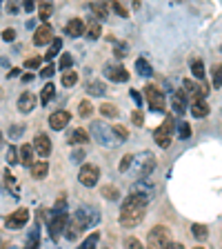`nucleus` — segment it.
Wrapping results in <instances>:
<instances>
[{
  "instance_id": "obj_10",
  "label": "nucleus",
  "mask_w": 222,
  "mask_h": 249,
  "mask_svg": "<svg viewBox=\"0 0 222 249\" xmlns=\"http://www.w3.org/2000/svg\"><path fill=\"white\" fill-rule=\"evenodd\" d=\"M131 196L142 198V200L149 205V200L155 196V187L151 185L149 180H136L134 185H131Z\"/></svg>"
},
{
  "instance_id": "obj_59",
  "label": "nucleus",
  "mask_w": 222,
  "mask_h": 249,
  "mask_svg": "<svg viewBox=\"0 0 222 249\" xmlns=\"http://www.w3.org/2000/svg\"><path fill=\"white\" fill-rule=\"evenodd\" d=\"M0 142H2V134H0Z\"/></svg>"
},
{
  "instance_id": "obj_31",
  "label": "nucleus",
  "mask_w": 222,
  "mask_h": 249,
  "mask_svg": "<svg viewBox=\"0 0 222 249\" xmlns=\"http://www.w3.org/2000/svg\"><path fill=\"white\" fill-rule=\"evenodd\" d=\"M53 14V7L49 2H40L38 5V16H40V20H49V16Z\"/></svg>"
},
{
  "instance_id": "obj_1",
  "label": "nucleus",
  "mask_w": 222,
  "mask_h": 249,
  "mask_svg": "<svg viewBox=\"0 0 222 249\" xmlns=\"http://www.w3.org/2000/svg\"><path fill=\"white\" fill-rule=\"evenodd\" d=\"M96 223H100V212L96 207H89V205H83L78 207L73 216H69V225L65 229V238L67 240H76L85 229L93 227Z\"/></svg>"
},
{
  "instance_id": "obj_27",
  "label": "nucleus",
  "mask_w": 222,
  "mask_h": 249,
  "mask_svg": "<svg viewBox=\"0 0 222 249\" xmlns=\"http://www.w3.org/2000/svg\"><path fill=\"white\" fill-rule=\"evenodd\" d=\"M191 233H193V238L196 240H205L209 236V229H207V225L196 223V225H191Z\"/></svg>"
},
{
  "instance_id": "obj_36",
  "label": "nucleus",
  "mask_w": 222,
  "mask_h": 249,
  "mask_svg": "<svg viewBox=\"0 0 222 249\" xmlns=\"http://www.w3.org/2000/svg\"><path fill=\"white\" fill-rule=\"evenodd\" d=\"M38 233H40V231H38V227L29 233V240H27L25 249H38V243H40V236H38Z\"/></svg>"
},
{
  "instance_id": "obj_6",
  "label": "nucleus",
  "mask_w": 222,
  "mask_h": 249,
  "mask_svg": "<svg viewBox=\"0 0 222 249\" xmlns=\"http://www.w3.org/2000/svg\"><path fill=\"white\" fill-rule=\"evenodd\" d=\"M91 136L98 140L102 147H114L116 145V134H114V127H109L104 123H93L91 124Z\"/></svg>"
},
{
  "instance_id": "obj_8",
  "label": "nucleus",
  "mask_w": 222,
  "mask_h": 249,
  "mask_svg": "<svg viewBox=\"0 0 222 249\" xmlns=\"http://www.w3.org/2000/svg\"><path fill=\"white\" fill-rule=\"evenodd\" d=\"M78 180L85 187H96L100 180V169L96 165H83L78 171Z\"/></svg>"
},
{
  "instance_id": "obj_30",
  "label": "nucleus",
  "mask_w": 222,
  "mask_h": 249,
  "mask_svg": "<svg viewBox=\"0 0 222 249\" xmlns=\"http://www.w3.org/2000/svg\"><path fill=\"white\" fill-rule=\"evenodd\" d=\"M136 69H138L140 76H151V65L145 58H138V60H136Z\"/></svg>"
},
{
  "instance_id": "obj_45",
  "label": "nucleus",
  "mask_w": 222,
  "mask_h": 249,
  "mask_svg": "<svg viewBox=\"0 0 222 249\" xmlns=\"http://www.w3.org/2000/svg\"><path fill=\"white\" fill-rule=\"evenodd\" d=\"M131 162H134V156L127 154V156L122 158V162H120V171H129V169H131Z\"/></svg>"
},
{
  "instance_id": "obj_17",
  "label": "nucleus",
  "mask_w": 222,
  "mask_h": 249,
  "mask_svg": "<svg viewBox=\"0 0 222 249\" xmlns=\"http://www.w3.org/2000/svg\"><path fill=\"white\" fill-rule=\"evenodd\" d=\"M34 107H36V96L31 91H25L18 98V111L20 114H29V111H34Z\"/></svg>"
},
{
  "instance_id": "obj_57",
  "label": "nucleus",
  "mask_w": 222,
  "mask_h": 249,
  "mask_svg": "<svg viewBox=\"0 0 222 249\" xmlns=\"http://www.w3.org/2000/svg\"><path fill=\"white\" fill-rule=\"evenodd\" d=\"M167 249H185V247H182V245H178V243H171Z\"/></svg>"
},
{
  "instance_id": "obj_23",
  "label": "nucleus",
  "mask_w": 222,
  "mask_h": 249,
  "mask_svg": "<svg viewBox=\"0 0 222 249\" xmlns=\"http://www.w3.org/2000/svg\"><path fill=\"white\" fill-rule=\"evenodd\" d=\"M89 140V134L85 129H73L69 134V145H85Z\"/></svg>"
},
{
  "instance_id": "obj_38",
  "label": "nucleus",
  "mask_w": 222,
  "mask_h": 249,
  "mask_svg": "<svg viewBox=\"0 0 222 249\" xmlns=\"http://www.w3.org/2000/svg\"><path fill=\"white\" fill-rule=\"evenodd\" d=\"M211 76H213V87L220 89L222 87V65H213Z\"/></svg>"
},
{
  "instance_id": "obj_12",
  "label": "nucleus",
  "mask_w": 222,
  "mask_h": 249,
  "mask_svg": "<svg viewBox=\"0 0 222 249\" xmlns=\"http://www.w3.org/2000/svg\"><path fill=\"white\" fill-rule=\"evenodd\" d=\"M34 151H36L38 156H42V160H45L47 156L51 154V140H49V136L47 134H38L36 138H34Z\"/></svg>"
},
{
  "instance_id": "obj_20",
  "label": "nucleus",
  "mask_w": 222,
  "mask_h": 249,
  "mask_svg": "<svg viewBox=\"0 0 222 249\" xmlns=\"http://www.w3.org/2000/svg\"><path fill=\"white\" fill-rule=\"evenodd\" d=\"M47 174H49V162H45V160L34 162V167H31V176L36 178V180H42Z\"/></svg>"
},
{
  "instance_id": "obj_47",
  "label": "nucleus",
  "mask_w": 222,
  "mask_h": 249,
  "mask_svg": "<svg viewBox=\"0 0 222 249\" xmlns=\"http://www.w3.org/2000/svg\"><path fill=\"white\" fill-rule=\"evenodd\" d=\"M111 7H114V11H116V14H118V16H122V18H127V16H129V11H127V7H124V5H120V2H114V5H111Z\"/></svg>"
},
{
  "instance_id": "obj_41",
  "label": "nucleus",
  "mask_w": 222,
  "mask_h": 249,
  "mask_svg": "<svg viewBox=\"0 0 222 249\" xmlns=\"http://www.w3.org/2000/svg\"><path fill=\"white\" fill-rule=\"evenodd\" d=\"M78 111H80V116H83V118H89V116H91V111H93L91 103H89V100H83V103H80V107H78Z\"/></svg>"
},
{
  "instance_id": "obj_60",
  "label": "nucleus",
  "mask_w": 222,
  "mask_h": 249,
  "mask_svg": "<svg viewBox=\"0 0 222 249\" xmlns=\"http://www.w3.org/2000/svg\"><path fill=\"white\" fill-rule=\"evenodd\" d=\"M196 249H205V247H196Z\"/></svg>"
},
{
  "instance_id": "obj_22",
  "label": "nucleus",
  "mask_w": 222,
  "mask_h": 249,
  "mask_svg": "<svg viewBox=\"0 0 222 249\" xmlns=\"http://www.w3.org/2000/svg\"><path fill=\"white\" fill-rule=\"evenodd\" d=\"M85 34H87L89 40H98L100 34H102V27H100V22L93 18V20H89V25H87V29H85Z\"/></svg>"
},
{
  "instance_id": "obj_9",
  "label": "nucleus",
  "mask_w": 222,
  "mask_h": 249,
  "mask_svg": "<svg viewBox=\"0 0 222 249\" xmlns=\"http://www.w3.org/2000/svg\"><path fill=\"white\" fill-rule=\"evenodd\" d=\"M145 98H147V105H149L154 111H165L167 100H165V96H162L160 89H155V87H151V85H147V87H145Z\"/></svg>"
},
{
  "instance_id": "obj_3",
  "label": "nucleus",
  "mask_w": 222,
  "mask_h": 249,
  "mask_svg": "<svg viewBox=\"0 0 222 249\" xmlns=\"http://www.w3.org/2000/svg\"><path fill=\"white\" fill-rule=\"evenodd\" d=\"M131 169H134V174L140 180H145L151 171L155 169V156L151 154V151H140V154H136L134 162H131Z\"/></svg>"
},
{
  "instance_id": "obj_44",
  "label": "nucleus",
  "mask_w": 222,
  "mask_h": 249,
  "mask_svg": "<svg viewBox=\"0 0 222 249\" xmlns=\"http://www.w3.org/2000/svg\"><path fill=\"white\" fill-rule=\"evenodd\" d=\"M73 65V58H71V53H62L60 56V69H67L69 71V67Z\"/></svg>"
},
{
  "instance_id": "obj_18",
  "label": "nucleus",
  "mask_w": 222,
  "mask_h": 249,
  "mask_svg": "<svg viewBox=\"0 0 222 249\" xmlns=\"http://www.w3.org/2000/svg\"><path fill=\"white\" fill-rule=\"evenodd\" d=\"M171 109H173V114L182 116L187 111V96L185 91H176L171 96Z\"/></svg>"
},
{
  "instance_id": "obj_15",
  "label": "nucleus",
  "mask_w": 222,
  "mask_h": 249,
  "mask_svg": "<svg viewBox=\"0 0 222 249\" xmlns=\"http://www.w3.org/2000/svg\"><path fill=\"white\" fill-rule=\"evenodd\" d=\"M69 120H71V116H69V111H53L51 116H49V127L56 131L65 129L69 124Z\"/></svg>"
},
{
  "instance_id": "obj_39",
  "label": "nucleus",
  "mask_w": 222,
  "mask_h": 249,
  "mask_svg": "<svg viewBox=\"0 0 222 249\" xmlns=\"http://www.w3.org/2000/svg\"><path fill=\"white\" fill-rule=\"evenodd\" d=\"M176 131H178V136H180L182 140H187L189 136H191V124H189V123H180L176 127Z\"/></svg>"
},
{
  "instance_id": "obj_37",
  "label": "nucleus",
  "mask_w": 222,
  "mask_h": 249,
  "mask_svg": "<svg viewBox=\"0 0 222 249\" xmlns=\"http://www.w3.org/2000/svg\"><path fill=\"white\" fill-rule=\"evenodd\" d=\"M100 114L107 116V118H116V116H118V109H116V105L104 103L102 107H100Z\"/></svg>"
},
{
  "instance_id": "obj_34",
  "label": "nucleus",
  "mask_w": 222,
  "mask_h": 249,
  "mask_svg": "<svg viewBox=\"0 0 222 249\" xmlns=\"http://www.w3.org/2000/svg\"><path fill=\"white\" fill-rule=\"evenodd\" d=\"M76 83H78V73L76 71H71V69H69V71L62 73V85H65V87H73Z\"/></svg>"
},
{
  "instance_id": "obj_29",
  "label": "nucleus",
  "mask_w": 222,
  "mask_h": 249,
  "mask_svg": "<svg viewBox=\"0 0 222 249\" xmlns=\"http://www.w3.org/2000/svg\"><path fill=\"white\" fill-rule=\"evenodd\" d=\"M56 96V87H53L51 83L49 85H45L42 87V91H40V100H42V105H47V103H51V98Z\"/></svg>"
},
{
  "instance_id": "obj_25",
  "label": "nucleus",
  "mask_w": 222,
  "mask_h": 249,
  "mask_svg": "<svg viewBox=\"0 0 222 249\" xmlns=\"http://www.w3.org/2000/svg\"><path fill=\"white\" fill-rule=\"evenodd\" d=\"M87 91L91 93V96H104V93H107V85H104L102 80H93V83L87 85Z\"/></svg>"
},
{
  "instance_id": "obj_35",
  "label": "nucleus",
  "mask_w": 222,
  "mask_h": 249,
  "mask_svg": "<svg viewBox=\"0 0 222 249\" xmlns=\"http://www.w3.org/2000/svg\"><path fill=\"white\" fill-rule=\"evenodd\" d=\"M191 73L198 78V80H205V65L200 60H193L191 62Z\"/></svg>"
},
{
  "instance_id": "obj_53",
  "label": "nucleus",
  "mask_w": 222,
  "mask_h": 249,
  "mask_svg": "<svg viewBox=\"0 0 222 249\" xmlns=\"http://www.w3.org/2000/svg\"><path fill=\"white\" fill-rule=\"evenodd\" d=\"M129 93H131V100H134V103L138 105V109H140V105H142V96H140V93L136 91V89H131Z\"/></svg>"
},
{
  "instance_id": "obj_19",
  "label": "nucleus",
  "mask_w": 222,
  "mask_h": 249,
  "mask_svg": "<svg viewBox=\"0 0 222 249\" xmlns=\"http://www.w3.org/2000/svg\"><path fill=\"white\" fill-rule=\"evenodd\" d=\"M34 154H36V151H34V145H22L20 147V162L25 167H34Z\"/></svg>"
},
{
  "instance_id": "obj_26",
  "label": "nucleus",
  "mask_w": 222,
  "mask_h": 249,
  "mask_svg": "<svg viewBox=\"0 0 222 249\" xmlns=\"http://www.w3.org/2000/svg\"><path fill=\"white\" fill-rule=\"evenodd\" d=\"M62 49V38H53V42L49 45V49H47V56H45V60L49 62L53 56H58V52Z\"/></svg>"
},
{
  "instance_id": "obj_51",
  "label": "nucleus",
  "mask_w": 222,
  "mask_h": 249,
  "mask_svg": "<svg viewBox=\"0 0 222 249\" xmlns=\"http://www.w3.org/2000/svg\"><path fill=\"white\" fill-rule=\"evenodd\" d=\"M65 209H67V198L60 196V198L56 200V212H65Z\"/></svg>"
},
{
  "instance_id": "obj_13",
  "label": "nucleus",
  "mask_w": 222,
  "mask_h": 249,
  "mask_svg": "<svg viewBox=\"0 0 222 249\" xmlns=\"http://www.w3.org/2000/svg\"><path fill=\"white\" fill-rule=\"evenodd\" d=\"M53 42V31L49 25H40L34 34V45L36 47H42V45H51Z\"/></svg>"
},
{
  "instance_id": "obj_4",
  "label": "nucleus",
  "mask_w": 222,
  "mask_h": 249,
  "mask_svg": "<svg viewBox=\"0 0 222 249\" xmlns=\"http://www.w3.org/2000/svg\"><path fill=\"white\" fill-rule=\"evenodd\" d=\"M169 240H171L169 227L155 225V227L149 231V236H147V249H167L171 245Z\"/></svg>"
},
{
  "instance_id": "obj_28",
  "label": "nucleus",
  "mask_w": 222,
  "mask_h": 249,
  "mask_svg": "<svg viewBox=\"0 0 222 249\" xmlns=\"http://www.w3.org/2000/svg\"><path fill=\"white\" fill-rule=\"evenodd\" d=\"M98 240H100V233L98 231L89 233L87 238H85V243L80 245V249H98Z\"/></svg>"
},
{
  "instance_id": "obj_50",
  "label": "nucleus",
  "mask_w": 222,
  "mask_h": 249,
  "mask_svg": "<svg viewBox=\"0 0 222 249\" xmlns=\"http://www.w3.org/2000/svg\"><path fill=\"white\" fill-rule=\"evenodd\" d=\"M2 40H7V42L16 40V29H5L2 31Z\"/></svg>"
},
{
  "instance_id": "obj_7",
  "label": "nucleus",
  "mask_w": 222,
  "mask_h": 249,
  "mask_svg": "<svg viewBox=\"0 0 222 249\" xmlns=\"http://www.w3.org/2000/svg\"><path fill=\"white\" fill-rule=\"evenodd\" d=\"M67 225H69L67 212H53L51 218H49V236H51V240L60 238L65 229H67Z\"/></svg>"
},
{
  "instance_id": "obj_54",
  "label": "nucleus",
  "mask_w": 222,
  "mask_h": 249,
  "mask_svg": "<svg viewBox=\"0 0 222 249\" xmlns=\"http://www.w3.org/2000/svg\"><path fill=\"white\" fill-rule=\"evenodd\" d=\"M83 158H85V151L83 149H73V154H71V160H83Z\"/></svg>"
},
{
  "instance_id": "obj_24",
  "label": "nucleus",
  "mask_w": 222,
  "mask_h": 249,
  "mask_svg": "<svg viewBox=\"0 0 222 249\" xmlns=\"http://www.w3.org/2000/svg\"><path fill=\"white\" fill-rule=\"evenodd\" d=\"M209 105L205 103V100H198V103H191V114L196 116V118H205V116H209Z\"/></svg>"
},
{
  "instance_id": "obj_32",
  "label": "nucleus",
  "mask_w": 222,
  "mask_h": 249,
  "mask_svg": "<svg viewBox=\"0 0 222 249\" xmlns=\"http://www.w3.org/2000/svg\"><path fill=\"white\" fill-rule=\"evenodd\" d=\"M102 196L107 198V200H118V198H120V192L116 189L114 185H104V187H102Z\"/></svg>"
},
{
  "instance_id": "obj_46",
  "label": "nucleus",
  "mask_w": 222,
  "mask_h": 249,
  "mask_svg": "<svg viewBox=\"0 0 222 249\" xmlns=\"http://www.w3.org/2000/svg\"><path fill=\"white\" fill-rule=\"evenodd\" d=\"M114 134H116V138H118V140H127V136H129L122 124H116V127H114Z\"/></svg>"
},
{
  "instance_id": "obj_42",
  "label": "nucleus",
  "mask_w": 222,
  "mask_h": 249,
  "mask_svg": "<svg viewBox=\"0 0 222 249\" xmlns=\"http://www.w3.org/2000/svg\"><path fill=\"white\" fill-rule=\"evenodd\" d=\"M131 120H134L136 127H142V124H145V114H142V109H134V114H131Z\"/></svg>"
},
{
  "instance_id": "obj_2",
  "label": "nucleus",
  "mask_w": 222,
  "mask_h": 249,
  "mask_svg": "<svg viewBox=\"0 0 222 249\" xmlns=\"http://www.w3.org/2000/svg\"><path fill=\"white\" fill-rule=\"evenodd\" d=\"M145 213H147V202L142 198L129 194V198H124L122 209H120V225L127 229L136 227V225L142 223Z\"/></svg>"
},
{
  "instance_id": "obj_52",
  "label": "nucleus",
  "mask_w": 222,
  "mask_h": 249,
  "mask_svg": "<svg viewBox=\"0 0 222 249\" xmlns=\"http://www.w3.org/2000/svg\"><path fill=\"white\" fill-rule=\"evenodd\" d=\"M40 76L42 78H51L53 76V65H49V62H47V67L40 71Z\"/></svg>"
},
{
  "instance_id": "obj_21",
  "label": "nucleus",
  "mask_w": 222,
  "mask_h": 249,
  "mask_svg": "<svg viewBox=\"0 0 222 249\" xmlns=\"http://www.w3.org/2000/svg\"><path fill=\"white\" fill-rule=\"evenodd\" d=\"M89 9H91V14L96 16V20H104L107 18V14H109V7H107V2H91L89 5Z\"/></svg>"
},
{
  "instance_id": "obj_56",
  "label": "nucleus",
  "mask_w": 222,
  "mask_h": 249,
  "mask_svg": "<svg viewBox=\"0 0 222 249\" xmlns=\"http://www.w3.org/2000/svg\"><path fill=\"white\" fill-rule=\"evenodd\" d=\"M22 9H25V11H34V9H36V5H34V2H22Z\"/></svg>"
},
{
  "instance_id": "obj_48",
  "label": "nucleus",
  "mask_w": 222,
  "mask_h": 249,
  "mask_svg": "<svg viewBox=\"0 0 222 249\" xmlns=\"http://www.w3.org/2000/svg\"><path fill=\"white\" fill-rule=\"evenodd\" d=\"M7 162H9V165H16V162H18V154H16L14 147L7 149Z\"/></svg>"
},
{
  "instance_id": "obj_49",
  "label": "nucleus",
  "mask_w": 222,
  "mask_h": 249,
  "mask_svg": "<svg viewBox=\"0 0 222 249\" xmlns=\"http://www.w3.org/2000/svg\"><path fill=\"white\" fill-rule=\"evenodd\" d=\"M40 62H42V58H38V56L36 58H29V60L25 62V67L27 69H36V67H40Z\"/></svg>"
},
{
  "instance_id": "obj_55",
  "label": "nucleus",
  "mask_w": 222,
  "mask_h": 249,
  "mask_svg": "<svg viewBox=\"0 0 222 249\" xmlns=\"http://www.w3.org/2000/svg\"><path fill=\"white\" fill-rule=\"evenodd\" d=\"M20 134H22V124H14V129H11V136H14V138H18Z\"/></svg>"
},
{
  "instance_id": "obj_33",
  "label": "nucleus",
  "mask_w": 222,
  "mask_h": 249,
  "mask_svg": "<svg viewBox=\"0 0 222 249\" xmlns=\"http://www.w3.org/2000/svg\"><path fill=\"white\" fill-rule=\"evenodd\" d=\"M5 182H7V187L11 189V194H14V196H18V194H20V189H18V182H16V178L11 176L9 169L5 171Z\"/></svg>"
},
{
  "instance_id": "obj_5",
  "label": "nucleus",
  "mask_w": 222,
  "mask_h": 249,
  "mask_svg": "<svg viewBox=\"0 0 222 249\" xmlns=\"http://www.w3.org/2000/svg\"><path fill=\"white\" fill-rule=\"evenodd\" d=\"M173 134H176V123H173V118H171V116H167V118L162 120L160 127L154 131L155 145H160L162 149H167V147L171 145V140H173Z\"/></svg>"
},
{
  "instance_id": "obj_14",
  "label": "nucleus",
  "mask_w": 222,
  "mask_h": 249,
  "mask_svg": "<svg viewBox=\"0 0 222 249\" xmlns=\"http://www.w3.org/2000/svg\"><path fill=\"white\" fill-rule=\"evenodd\" d=\"M104 73H107V78L114 80V83H127V80H129V71L124 67H116V65H107Z\"/></svg>"
},
{
  "instance_id": "obj_11",
  "label": "nucleus",
  "mask_w": 222,
  "mask_h": 249,
  "mask_svg": "<svg viewBox=\"0 0 222 249\" xmlns=\"http://www.w3.org/2000/svg\"><path fill=\"white\" fill-rule=\"evenodd\" d=\"M27 220H29V212L22 207V209H16L14 213H9V216L5 218V225L9 229H20L22 225H27Z\"/></svg>"
},
{
  "instance_id": "obj_16",
  "label": "nucleus",
  "mask_w": 222,
  "mask_h": 249,
  "mask_svg": "<svg viewBox=\"0 0 222 249\" xmlns=\"http://www.w3.org/2000/svg\"><path fill=\"white\" fill-rule=\"evenodd\" d=\"M85 29H87V27H85V22L80 20V18H71V20L65 25V34H67L69 38H80L85 34Z\"/></svg>"
},
{
  "instance_id": "obj_43",
  "label": "nucleus",
  "mask_w": 222,
  "mask_h": 249,
  "mask_svg": "<svg viewBox=\"0 0 222 249\" xmlns=\"http://www.w3.org/2000/svg\"><path fill=\"white\" fill-rule=\"evenodd\" d=\"M127 52H129V47L124 45V42H118V45H116V49H114V56L116 58H124V56H127Z\"/></svg>"
},
{
  "instance_id": "obj_58",
  "label": "nucleus",
  "mask_w": 222,
  "mask_h": 249,
  "mask_svg": "<svg viewBox=\"0 0 222 249\" xmlns=\"http://www.w3.org/2000/svg\"><path fill=\"white\" fill-rule=\"evenodd\" d=\"M18 73H20V69H11V71L7 73V76H9V78H14V76H18Z\"/></svg>"
},
{
  "instance_id": "obj_40",
  "label": "nucleus",
  "mask_w": 222,
  "mask_h": 249,
  "mask_svg": "<svg viewBox=\"0 0 222 249\" xmlns=\"http://www.w3.org/2000/svg\"><path fill=\"white\" fill-rule=\"evenodd\" d=\"M124 249H147V247H145L142 243H140L138 238L129 236V238H124Z\"/></svg>"
}]
</instances>
